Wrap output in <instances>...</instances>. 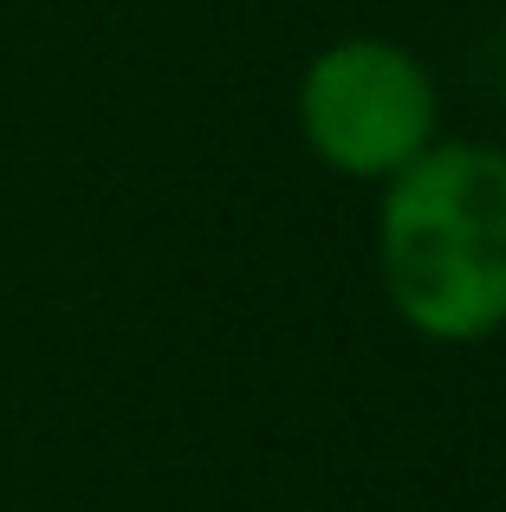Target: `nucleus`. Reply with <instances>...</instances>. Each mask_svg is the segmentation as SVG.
<instances>
[{"instance_id":"obj_2","label":"nucleus","mask_w":506,"mask_h":512,"mask_svg":"<svg viewBox=\"0 0 506 512\" xmlns=\"http://www.w3.org/2000/svg\"><path fill=\"white\" fill-rule=\"evenodd\" d=\"M299 130L312 156L357 182H390L442 137V91L396 39H338L299 78Z\"/></svg>"},{"instance_id":"obj_1","label":"nucleus","mask_w":506,"mask_h":512,"mask_svg":"<svg viewBox=\"0 0 506 512\" xmlns=\"http://www.w3.org/2000/svg\"><path fill=\"white\" fill-rule=\"evenodd\" d=\"M377 273L390 312L429 344L506 331V156L435 137L396 169L377 208Z\"/></svg>"}]
</instances>
